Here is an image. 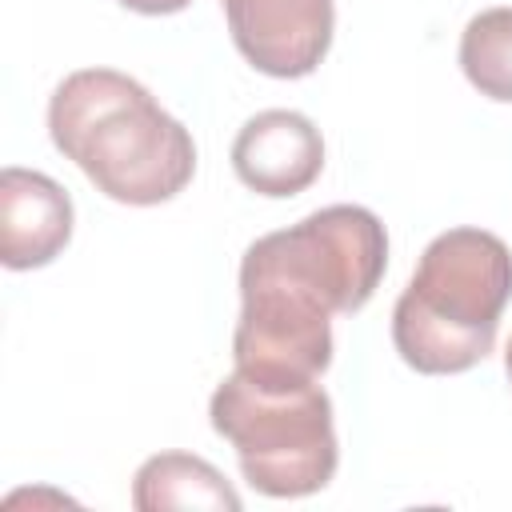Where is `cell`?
I'll list each match as a JSON object with an SVG mask.
<instances>
[{
  "mask_svg": "<svg viewBox=\"0 0 512 512\" xmlns=\"http://www.w3.org/2000/svg\"><path fill=\"white\" fill-rule=\"evenodd\" d=\"M388 268V232L372 208L328 204L248 244L232 360L256 380H320L332 364V316L360 312Z\"/></svg>",
  "mask_w": 512,
  "mask_h": 512,
  "instance_id": "6da1fadb",
  "label": "cell"
},
{
  "mask_svg": "<svg viewBox=\"0 0 512 512\" xmlns=\"http://www.w3.org/2000/svg\"><path fill=\"white\" fill-rule=\"evenodd\" d=\"M52 144L116 204L152 208L188 188L192 132L116 68H80L48 100Z\"/></svg>",
  "mask_w": 512,
  "mask_h": 512,
  "instance_id": "7a4b0ae2",
  "label": "cell"
},
{
  "mask_svg": "<svg viewBox=\"0 0 512 512\" xmlns=\"http://www.w3.org/2000/svg\"><path fill=\"white\" fill-rule=\"evenodd\" d=\"M508 300V244L484 228H448L424 248L392 308V344L424 376L468 372L492 352Z\"/></svg>",
  "mask_w": 512,
  "mask_h": 512,
  "instance_id": "3957f363",
  "label": "cell"
},
{
  "mask_svg": "<svg viewBox=\"0 0 512 512\" xmlns=\"http://www.w3.org/2000/svg\"><path fill=\"white\" fill-rule=\"evenodd\" d=\"M208 416L236 448L244 480L272 500L312 496L336 476L340 444L332 400L316 380L280 384L232 368L216 384Z\"/></svg>",
  "mask_w": 512,
  "mask_h": 512,
  "instance_id": "277c9868",
  "label": "cell"
},
{
  "mask_svg": "<svg viewBox=\"0 0 512 512\" xmlns=\"http://www.w3.org/2000/svg\"><path fill=\"white\" fill-rule=\"evenodd\" d=\"M236 52L264 76L300 80L332 48V0H220Z\"/></svg>",
  "mask_w": 512,
  "mask_h": 512,
  "instance_id": "5b68a950",
  "label": "cell"
},
{
  "mask_svg": "<svg viewBox=\"0 0 512 512\" xmlns=\"http://www.w3.org/2000/svg\"><path fill=\"white\" fill-rule=\"evenodd\" d=\"M232 168L240 184L260 196H300L324 168V136L304 112H256L232 140Z\"/></svg>",
  "mask_w": 512,
  "mask_h": 512,
  "instance_id": "8992f818",
  "label": "cell"
},
{
  "mask_svg": "<svg viewBox=\"0 0 512 512\" xmlns=\"http://www.w3.org/2000/svg\"><path fill=\"white\" fill-rule=\"evenodd\" d=\"M72 240V196L44 172H0V264L12 272L52 264Z\"/></svg>",
  "mask_w": 512,
  "mask_h": 512,
  "instance_id": "52a82bcc",
  "label": "cell"
},
{
  "mask_svg": "<svg viewBox=\"0 0 512 512\" xmlns=\"http://www.w3.org/2000/svg\"><path fill=\"white\" fill-rule=\"evenodd\" d=\"M132 504L140 512H164V508H224V512H240V496L224 480V472L212 468L200 456H188V452L148 456L136 468Z\"/></svg>",
  "mask_w": 512,
  "mask_h": 512,
  "instance_id": "ba28073f",
  "label": "cell"
},
{
  "mask_svg": "<svg viewBox=\"0 0 512 512\" xmlns=\"http://www.w3.org/2000/svg\"><path fill=\"white\" fill-rule=\"evenodd\" d=\"M460 68L468 84L500 104H512V8H484L464 24Z\"/></svg>",
  "mask_w": 512,
  "mask_h": 512,
  "instance_id": "9c48e42d",
  "label": "cell"
},
{
  "mask_svg": "<svg viewBox=\"0 0 512 512\" xmlns=\"http://www.w3.org/2000/svg\"><path fill=\"white\" fill-rule=\"evenodd\" d=\"M124 4L128 12H140V16H172V12H184L192 0H116Z\"/></svg>",
  "mask_w": 512,
  "mask_h": 512,
  "instance_id": "30bf717a",
  "label": "cell"
},
{
  "mask_svg": "<svg viewBox=\"0 0 512 512\" xmlns=\"http://www.w3.org/2000/svg\"><path fill=\"white\" fill-rule=\"evenodd\" d=\"M504 368H508V380H512V340H508V352H504Z\"/></svg>",
  "mask_w": 512,
  "mask_h": 512,
  "instance_id": "8fae6325",
  "label": "cell"
}]
</instances>
